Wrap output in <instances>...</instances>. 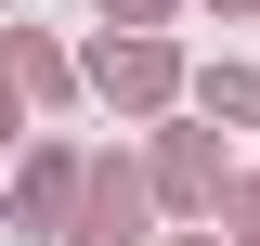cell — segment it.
<instances>
[{
	"label": "cell",
	"instance_id": "6da1fadb",
	"mask_svg": "<svg viewBox=\"0 0 260 246\" xmlns=\"http://www.w3.org/2000/svg\"><path fill=\"white\" fill-rule=\"evenodd\" d=\"M130 220H143V194L104 182V194H91V233H65V246H130Z\"/></svg>",
	"mask_w": 260,
	"mask_h": 246
},
{
	"label": "cell",
	"instance_id": "7a4b0ae2",
	"mask_svg": "<svg viewBox=\"0 0 260 246\" xmlns=\"http://www.w3.org/2000/svg\"><path fill=\"white\" fill-rule=\"evenodd\" d=\"M117 13H156V0H104V26H117Z\"/></svg>",
	"mask_w": 260,
	"mask_h": 246
}]
</instances>
